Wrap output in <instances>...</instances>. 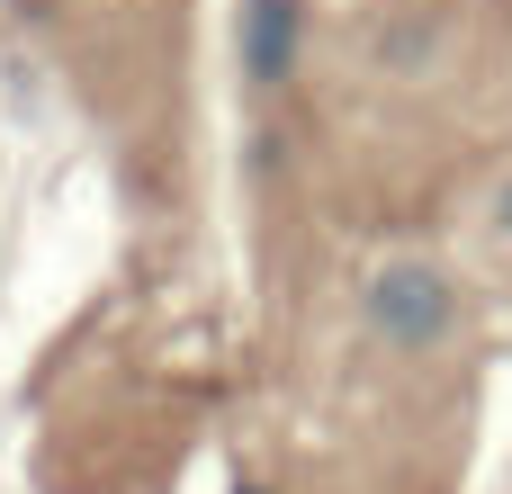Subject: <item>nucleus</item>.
Listing matches in <instances>:
<instances>
[{"mask_svg":"<svg viewBox=\"0 0 512 494\" xmlns=\"http://www.w3.org/2000/svg\"><path fill=\"white\" fill-rule=\"evenodd\" d=\"M360 324H369L387 351H432V342H450V324H459V288H450L441 261H387V270L369 279V297H360Z\"/></svg>","mask_w":512,"mask_h":494,"instance_id":"f257e3e1","label":"nucleus"},{"mask_svg":"<svg viewBox=\"0 0 512 494\" xmlns=\"http://www.w3.org/2000/svg\"><path fill=\"white\" fill-rule=\"evenodd\" d=\"M288 63V0H252V72Z\"/></svg>","mask_w":512,"mask_h":494,"instance_id":"f03ea898","label":"nucleus"},{"mask_svg":"<svg viewBox=\"0 0 512 494\" xmlns=\"http://www.w3.org/2000/svg\"><path fill=\"white\" fill-rule=\"evenodd\" d=\"M486 234H495V243H512V171L495 180V198H486Z\"/></svg>","mask_w":512,"mask_h":494,"instance_id":"7ed1b4c3","label":"nucleus"}]
</instances>
